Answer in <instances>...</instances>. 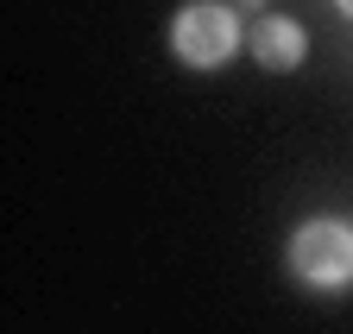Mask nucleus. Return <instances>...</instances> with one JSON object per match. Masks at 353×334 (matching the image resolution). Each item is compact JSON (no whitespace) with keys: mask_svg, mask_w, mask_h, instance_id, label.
I'll use <instances>...</instances> for the list:
<instances>
[{"mask_svg":"<svg viewBox=\"0 0 353 334\" xmlns=\"http://www.w3.org/2000/svg\"><path fill=\"white\" fill-rule=\"evenodd\" d=\"M170 51L190 70H221L240 51V19L228 7H214V0H190V7L170 19Z\"/></svg>","mask_w":353,"mask_h":334,"instance_id":"1","label":"nucleus"},{"mask_svg":"<svg viewBox=\"0 0 353 334\" xmlns=\"http://www.w3.org/2000/svg\"><path fill=\"white\" fill-rule=\"evenodd\" d=\"M290 271L309 290H347L353 284V227L341 221H309L290 233Z\"/></svg>","mask_w":353,"mask_h":334,"instance_id":"2","label":"nucleus"},{"mask_svg":"<svg viewBox=\"0 0 353 334\" xmlns=\"http://www.w3.org/2000/svg\"><path fill=\"white\" fill-rule=\"evenodd\" d=\"M341 13H353V0H341Z\"/></svg>","mask_w":353,"mask_h":334,"instance_id":"4","label":"nucleus"},{"mask_svg":"<svg viewBox=\"0 0 353 334\" xmlns=\"http://www.w3.org/2000/svg\"><path fill=\"white\" fill-rule=\"evenodd\" d=\"M303 51H309V38H303V25H296V19L265 13V19L252 25V57H259L265 70H296V63H303Z\"/></svg>","mask_w":353,"mask_h":334,"instance_id":"3","label":"nucleus"}]
</instances>
